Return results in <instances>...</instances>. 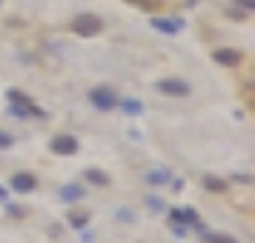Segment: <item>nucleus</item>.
<instances>
[{
  "label": "nucleus",
  "mask_w": 255,
  "mask_h": 243,
  "mask_svg": "<svg viewBox=\"0 0 255 243\" xmlns=\"http://www.w3.org/2000/svg\"><path fill=\"white\" fill-rule=\"evenodd\" d=\"M89 100H92L95 109H104V112H109V109H115L121 103L118 100V92L109 89V86H95L92 92H89Z\"/></svg>",
  "instance_id": "1"
},
{
  "label": "nucleus",
  "mask_w": 255,
  "mask_h": 243,
  "mask_svg": "<svg viewBox=\"0 0 255 243\" xmlns=\"http://www.w3.org/2000/svg\"><path fill=\"white\" fill-rule=\"evenodd\" d=\"M101 29H104V23H101V17H95V14H81V17L72 20V32H78L81 37H95Z\"/></svg>",
  "instance_id": "2"
},
{
  "label": "nucleus",
  "mask_w": 255,
  "mask_h": 243,
  "mask_svg": "<svg viewBox=\"0 0 255 243\" xmlns=\"http://www.w3.org/2000/svg\"><path fill=\"white\" fill-rule=\"evenodd\" d=\"M52 152L55 155H75L78 152V140L72 138V135H58V138L52 140Z\"/></svg>",
  "instance_id": "3"
},
{
  "label": "nucleus",
  "mask_w": 255,
  "mask_h": 243,
  "mask_svg": "<svg viewBox=\"0 0 255 243\" xmlns=\"http://www.w3.org/2000/svg\"><path fill=\"white\" fill-rule=\"evenodd\" d=\"M158 89H161L163 94H169V97H186V94H189V83H184V81H161Z\"/></svg>",
  "instance_id": "4"
},
{
  "label": "nucleus",
  "mask_w": 255,
  "mask_h": 243,
  "mask_svg": "<svg viewBox=\"0 0 255 243\" xmlns=\"http://www.w3.org/2000/svg\"><path fill=\"white\" fill-rule=\"evenodd\" d=\"M12 189L14 192H32V189H35V177H32V174H14Z\"/></svg>",
  "instance_id": "5"
},
{
  "label": "nucleus",
  "mask_w": 255,
  "mask_h": 243,
  "mask_svg": "<svg viewBox=\"0 0 255 243\" xmlns=\"http://www.w3.org/2000/svg\"><path fill=\"white\" fill-rule=\"evenodd\" d=\"M215 60L224 63V66H238V63H241V55L232 52V49H218V52H215Z\"/></svg>",
  "instance_id": "6"
},
{
  "label": "nucleus",
  "mask_w": 255,
  "mask_h": 243,
  "mask_svg": "<svg viewBox=\"0 0 255 243\" xmlns=\"http://www.w3.org/2000/svg\"><path fill=\"white\" fill-rule=\"evenodd\" d=\"M172 220H181V223H184V229H186V226H195V223H198V215L192 212V209H175Z\"/></svg>",
  "instance_id": "7"
},
{
  "label": "nucleus",
  "mask_w": 255,
  "mask_h": 243,
  "mask_svg": "<svg viewBox=\"0 0 255 243\" xmlns=\"http://www.w3.org/2000/svg\"><path fill=\"white\" fill-rule=\"evenodd\" d=\"M86 180L95 186H109V174L101 172V169H86Z\"/></svg>",
  "instance_id": "8"
},
{
  "label": "nucleus",
  "mask_w": 255,
  "mask_h": 243,
  "mask_svg": "<svg viewBox=\"0 0 255 243\" xmlns=\"http://www.w3.org/2000/svg\"><path fill=\"white\" fill-rule=\"evenodd\" d=\"M169 177H172V174L166 172V169H155V172L146 174V183H149V186H163Z\"/></svg>",
  "instance_id": "9"
},
{
  "label": "nucleus",
  "mask_w": 255,
  "mask_h": 243,
  "mask_svg": "<svg viewBox=\"0 0 255 243\" xmlns=\"http://www.w3.org/2000/svg\"><path fill=\"white\" fill-rule=\"evenodd\" d=\"M83 195H86V192H83L81 186H63V189H60V197H63V200H81Z\"/></svg>",
  "instance_id": "10"
},
{
  "label": "nucleus",
  "mask_w": 255,
  "mask_h": 243,
  "mask_svg": "<svg viewBox=\"0 0 255 243\" xmlns=\"http://www.w3.org/2000/svg\"><path fill=\"white\" fill-rule=\"evenodd\" d=\"M181 20H163V17H158L155 20V29H161V32H181Z\"/></svg>",
  "instance_id": "11"
},
{
  "label": "nucleus",
  "mask_w": 255,
  "mask_h": 243,
  "mask_svg": "<svg viewBox=\"0 0 255 243\" xmlns=\"http://www.w3.org/2000/svg\"><path fill=\"white\" fill-rule=\"evenodd\" d=\"M69 223L78 226V229H83V226H86V215H83V212H69Z\"/></svg>",
  "instance_id": "12"
},
{
  "label": "nucleus",
  "mask_w": 255,
  "mask_h": 243,
  "mask_svg": "<svg viewBox=\"0 0 255 243\" xmlns=\"http://www.w3.org/2000/svg\"><path fill=\"white\" fill-rule=\"evenodd\" d=\"M124 106H127V112H129V115H140V109H143V106H140L138 100H127Z\"/></svg>",
  "instance_id": "13"
},
{
  "label": "nucleus",
  "mask_w": 255,
  "mask_h": 243,
  "mask_svg": "<svg viewBox=\"0 0 255 243\" xmlns=\"http://www.w3.org/2000/svg\"><path fill=\"white\" fill-rule=\"evenodd\" d=\"M204 183H207V189H215V192H221V189H224V180H218V177H207Z\"/></svg>",
  "instance_id": "14"
},
{
  "label": "nucleus",
  "mask_w": 255,
  "mask_h": 243,
  "mask_svg": "<svg viewBox=\"0 0 255 243\" xmlns=\"http://www.w3.org/2000/svg\"><path fill=\"white\" fill-rule=\"evenodd\" d=\"M209 243H235L232 238H224V235H207Z\"/></svg>",
  "instance_id": "15"
},
{
  "label": "nucleus",
  "mask_w": 255,
  "mask_h": 243,
  "mask_svg": "<svg viewBox=\"0 0 255 243\" xmlns=\"http://www.w3.org/2000/svg\"><path fill=\"white\" fill-rule=\"evenodd\" d=\"M132 6H140V9H155V0H129Z\"/></svg>",
  "instance_id": "16"
},
{
  "label": "nucleus",
  "mask_w": 255,
  "mask_h": 243,
  "mask_svg": "<svg viewBox=\"0 0 255 243\" xmlns=\"http://www.w3.org/2000/svg\"><path fill=\"white\" fill-rule=\"evenodd\" d=\"M0 146H3V149L12 146V135H9V132H0Z\"/></svg>",
  "instance_id": "17"
},
{
  "label": "nucleus",
  "mask_w": 255,
  "mask_h": 243,
  "mask_svg": "<svg viewBox=\"0 0 255 243\" xmlns=\"http://www.w3.org/2000/svg\"><path fill=\"white\" fill-rule=\"evenodd\" d=\"M238 3H241L244 9H253V0H238Z\"/></svg>",
  "instance_id": "18"
}]
</instances>
